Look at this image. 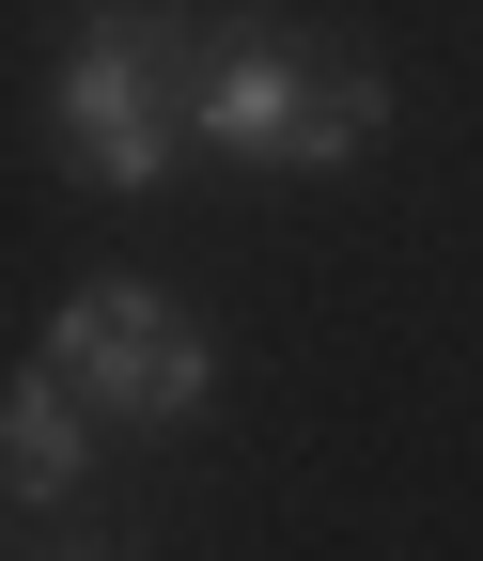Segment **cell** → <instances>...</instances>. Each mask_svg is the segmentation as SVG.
Segmentation results:
<instances>
[{
	"label": "cell",
	"instance_id": "obj_1",
	"mask_svg": "<svg viewBox=\"0 0 483 561\" xmlns=\"http://www.w3.org/2000/svg\"><path fill=\"white\" fill-rule=\"evenodd\" d=\"M203 32L187 0H94L47 62V140L62 172H94L110 203H157L187 157H203Z\"/></svg>",
	"mask_w": 483,
	"mask_h": 561
},
{
	"label": "cell",
	"instance_id": "obj_2",
	"mask_svg": "<svg viewBox=\"0 0 483 561\" xmlns=\"http://www.w3.org/2000/svg\"><path fill=\"white\" fill-rule=\"evenodd\" d=\"M203 140L250 172H359L390 140V79L359 47H312L297 16H219L203 32Z\"/></svg>",
	"mask_w": 483,
	"mask_h": 561
},
{
	"label": "cell",
	"instance_id": "obj_3",
	"mask_svg": "<svg viewBox=\"0 0 483 561\" xmlns=\"http://www.w3.org/2000/svg\"><path fill=\"white\" fill-rule=\"evenodd\" d=\"M32 359L79 390L94 421H125V437H187V421L219 405V328H203L172 280H125V265H110V280H79V297L47 312Z\"/></svg>",
	"mask_w": 483,
	"mask_h": 561
},
{
	"label": "cell",
	"instance_id": "obj_4",
	"mask_svg": "<svg viewBox=\"0 0 483 561\" xmlns=\"http://www.w3.org/2000/svg\"><path fill=\"white\" fill-rule=\"evenodd\" d=\"M0 483H16V515H47V500H79V483H94V405L62 390L47 359L16 375V405H0Z\"/></svg>",
	"mask_w": 483,
	"mask_h": 561
},
{
	"label": "cell",
	"instance_id": "obj_5",
	"mask_svg": "<svg viewBox=\"0 0 483 561\" xmlns=\"http://www.w3.org/2000/svg\"><path fill=\"white\" fill-rule=\"evenodd\" d=\"M94 561H141V546H94Z\"/></svg>",
	"mask_w": 483,
	"mask_h": 561
}]
</instances>
